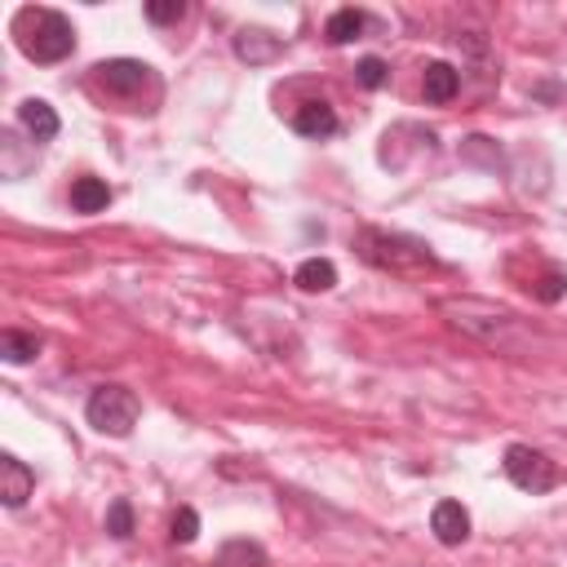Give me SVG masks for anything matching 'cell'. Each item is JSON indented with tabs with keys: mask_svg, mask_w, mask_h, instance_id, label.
Returning a JSON list of instances; mask_svg holds the SVG:
<instances>
[{
	"mask_svg": "<svg viewBox=\"0 0 567 567\" xmlns=\"http://www.w3.org/2000/svg\"><path fill=\"white\" fill-rule=\"evenodd\" d=\"M231 50H235L239 63L266 67V63H275V58L284 54V41H279L275 32H266V28H239L235 41H231Z\"/></svg>",
	"mask_w": 567,
	"mask_h": 567,
	"instance_id": "8",
	"label": "cell"
},
{
	"mask_svg": "<svg viewBox=\"0 0 567 567\" xmlns=\"http://www.w3.org/2000/svg\"><path fill=\"white\" fill-rule=\"evenodd\" d=\"M111 204V186L103 178H76L72 182V208L76 213H103Z\"/></svg>",
	"mask_w": 567,
	"mask_h": 567,
	"instance_id": "15",
	"label": "cell"
},
{
	"mask_svg": "<svg viewBox=\"0 0 567 567\" xmlns=\"http://www.w3.org/2000/svg\"><path fill=\"white\" fill-rule=\"evenodd\" d=\"M107 536L116 541H129L133 536V501L129 496H116L111 510H107Z\"/></svg>",
	"mask_w": 567,
	"mask_h": 567,
	"instance_id": "18",
	"label": "cell"
},
{
	"mask_svg": "<svg viewBox=\"0 0 567 567\" xmlns=\"http://www.w3.org/2000/svg\"><path fill=\"white\" fill-rule=\"evenodd\" d=\"M439 315H443L452 329H461V333H470L474 342L496 346V351H510V346H514V333L523 329L510 307H496V302H483V298H443V302H439Z\"/></svg>",
	"mask_w": 567,
	"mask_h": 567,
	"instance_id": "2",
	"label": "cell"
},
{
	"mask_svg": "<svg viewBox=\"0 0 567 567\" xmlns=\"http://www.w3.org/2000/svg\"><path fill=\"white\" fill-rule=\"evenodd\" d=\"M351 244H355V253H360L368 266H377V270H391V275H404V279H413V275H426V270H439V257H435V248H430L426 239H417V235H404V231L360 226Z\"/></svg>",
	"mask_w": 567,
	"mask_h": 567,
	"instance_id": "1",
	"label": "cell"
},
{
	"mask_svg": "<svg viewBox=\"0 0 567 567\" xmlns=\"http://www.w3.org/2000/svg\"><path fill=\"white\" fill-rule=\"evenodd\" d=\"M213 567H266V549L257 541H248V536H235V541H226L217 549Z\"/></svg>",
	"mask_w": 567,
	"mask_h": 567,
	"instance_id": "14",
	"label": "cell"
},
{
	"mask_svg": "<svg viewBox=\"0 0 567 567\" xmlns=\"http://www.w3.org/2000/svg\"><path fill=\"white\" fill-rule=\"evenodd\" d=\"M364 23H368V19H364L360 10L346 6V10H338V14L324 23V36H329V45H351V41H360Z\"/></svg>",
	"mask_w": 567,
	"mask_h": 567,
	"instance_id": "17",
	"label": "cell"
},
{
	"mask_svg": "<svg viewBox=\"0 0 567 567\" xmlns=\"http://www.w3.org/2000/svg\"><path fill=\"white\" fill-rule=\"evenodd\" d=\"M138 413H142V404H138V395L129 386H98L89 395V404H85L89 426L98 435H111V439H129L133 426H138Z\"/></svg>",
	"mask_w": 567,
	"mask_h": 567,
	"instance_id": "4",
	"label": "cell"
},
{
	"mask_svg": "<svg viewBox=\"0 0 567 567\" xmlns=\"http://www.w3.org/2000/svg\"><path fill=\"white\" fill-rule=\"evenodd\" d=\"M19 125L28 129V138L41 147V142H54L58 138V111L45 103V98H28V103H19Z\"/></svg>",
	"mask_w": 567,
	"mask_h": 567,
	"instance_id": "10",
	"label": "cell"
},
{
	"mask_svg": "<svg viewBox=\"0 0 567 567\" xmlns=\"http://www.w3.org/2000/svg\"><path fill=\"white\" fill-rule=\"evenodd\" d=\"M147 19H151L156 28L182 23V19H186V6H182V0H147Z\"/></svg>",
	"mask_w": 567,
	"mask_h": 567,
	"instance_id": "21",
	"label": "cell"
},
{
	"mask_svg": "<svg viewBox=\"0 0 567 567\" xmlns=\"http://www.w3.org/2000/svg\"><path fill=\"white\" fill-rule=\"evenodd\" d=\"M94 72H98V85H103L107 94H116V98H133V94H142V89L156 81L151 67L138 63V58H107V63H98Z\"/></svg>",
	"mask_w": 567,
	"mask_h": 567,
	"instance_id": "6",
	"label": "cell"
},
{
	"mask_svg": "<svg viewBox=\"0 0 567 567\" xmlns=\"http://www.w3.org/2000/svg\"><path fill=\"white\" fill-rule=\"evenodd\" d=\"M355 81H360L364 89H382V85L391 81V67H386L382 58H360V67H355Z\"/></svg>",
	"mask_w": 567,
	"mask_h": 567,
	"instance_id": "22",
	"label": "cell"
},
{
	"mask_svg": "<svg viewBox=\"0 0 567 567\" xmlns=\"http://www.w3.org/2000/svg\"><path fill=\"white\" fill-rule=\"evenodd\" d=\"M32 492H36V470L28 461H19L14 452H6L0 457V501L10 510H23Z\"/></svg>",
	"mask_w": 567,
	"mask_h": 567,
	"instance_id": "7",
	"label": "cell"
},
{
	"mask_svg": "<svg viewBox=\"0 0 567 567\" xmlns=\"http://www.w3.org/2000/svg\"><path fill=\"white\" fill-rule=\"evenodd\" d=\"M421 94H426V103H435V107L452 103V98L461 94V72H457L452 63H430L426 76H421Z\"/></svg>",
	"mask_w": 567,
	"mask_h": 567,
	"instance_id": "11",
	"label": "cell"
},
{
	"mask_svg": "<svg viewBox=\"0 0 567 567\" xmlns=\"http://www.w3.org/2000/svg\"><path fill=\"white\" fill-rule=\"evenodd\" d=\"M293 284H298L302 293H329L333 284H338V266H333L329 257H307V261L298 266Z\"/></svg>",
	"mask_w": 567,
	"mask_h": 567,
	"instance_id": "13",
	"label": "cell"
},
{
	"mask_svg": "<svg viewBox=\"0 0 567 567\" xmlns=\"http://www.w3.org/2000/svg\"><path fill=\"white\" fill-rule=\"evenodd\" d=\"M0 355H6V364H32L41 355V333L6 329V333H0Z\"/></svg>",
	"mask_w": 567,
	"mask_h": 567,
	"instance_id": "16",
	"label": "cell"
},
{
	"mask_svg": "<svg viewBox=\"0 0 567 567\" xmlns=\"http://www.w3.org/2000/svg\"><path fill=\"white\" fill-rule=\"evenodd\" d=\"M501 466H505V479H510L518 492H532V496L554 492L558 479H563L558 461H549L545 452H536V448H527V443H510Z\"/></svg>",
	"mask_w": 567,
	"mask_h": 567,
	"instance_id": "5",
	"label": "cell"
},
{
	"mask_svg": "<svg viewBox=\"0 0 567 567\" xmlns=\"http://www.w3.org/2000/svg\"><path fill=\"white\" fill-rule=\"evenodd\" d=\"M28 19L36 23L32 32H23L19 36V50L32 58V63H63V58H72V50H76V28H72V19L67 14H58V10H28Z\"/></svg>",
	"mask_w": 567,
	"mask_h": 567,
	"instance_id": "3",
	"label": "cell"
},
{
	"mask_svg": "<svg viewBox=\"0 0 567 567\" xmlns=\"http://www.w3.org/2000/svg\"><path fill=\"white\" fill-rule=\"evenodd\" d=\"M430 532H435V541L439 545H466L470 541V510L461 505V501H439L435 510H430Z\"/></svg>",
	"mask_w": 567,
	"mask_h": 567,
	"instance_id": "9",
	"label": "cell"
},
{
	"mask_svg": "<svg viewBox=\"0 0 567 567\" xmlns=\"http://www.w3.org/2000/svg\"><path fill=\"white\" fill-rule=\"evenodd\" d=\"M169 536H173V545H191V541L200 536V514H195L191 505H182V510L173 514V523H169Z\"/></svg>",
	"mask_w": 567,
	"mask_h": 567,
	"instance_id": "20",
	"label": "cell"
},
{
	"mask_svg": "<svg viewBox=\"0 0 567 567\" xmlns=\"http://www.w3.org/2000/svg\"><path fill=\"white\" fill-rule=\"evenodd\" d=\"M527 289H532L536 302L554 307V302H563V293H567V275H563V270H545L536 284H527Z\"/></svg>",
	"mask_w": 567,
	"mask_h": 567,
	"instance_id": "19",
	"label": "cell"
},
{
	"mask_svg": "<svg viewBox=\"0 0 567 567\" xmlns=\"http://www.w3.org/2000/svg\"><path fill=\"white\" fill-rule=\"evenodd\" d=\"M293 129L302 138H333L338 133V111L329 103H302L293 111Z\"/></svg>",
	"mask_w": 567,
	"mask_h": 567,
	"instance_id": "12",
	"label": "cell"
}]
</instances>
